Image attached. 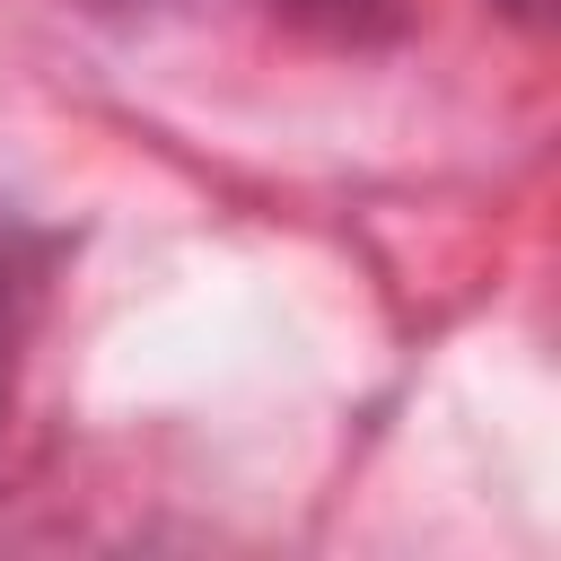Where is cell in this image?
<instances>
[{
  "instance_id": "6da1fadb",
  "label": "cell",
  "mask_w": 561,
  "mask_h": 561,
  "mask_svg": "<svg viewBox=\"0 0 561 561\" xmlns=\"http://www.w3.org/2000/svg\"><path fill=\"white\" fill-rule=\"evenodd\" d=\"M9 289H18V228L0 210V324H9Z\"/></svg>"
},
{
  "instance_id": "7a4b0ae2",
  "label": "cell",
  "mask_w": 561,
  "mask_h": 561,
  "mask_svg": "<svg viewBox=\"0 0 561 561\" xmlns=\"http://www.w3.org/2000/svg\"><path fill=\"white\" fill-rule=\"evenodd\" d=\"M500 9H517V18H526V26H535V18H543V0H500Z\"/></svg>"
}]
</instances>
